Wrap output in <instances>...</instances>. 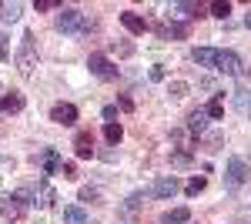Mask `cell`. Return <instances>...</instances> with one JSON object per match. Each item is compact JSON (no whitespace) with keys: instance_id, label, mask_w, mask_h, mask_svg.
I'll list each match as a JSON object with an SVG mask.
<instances>
[{"instance_id":"obj_1","label":"cell","mask_w":251,"mask_h":224,"mask_svg":"<svg viewBox=\"0 0 251 224\" xmlns=\"http://www.w3.org/2000/svg\"><path fill=\"white\" fill-rule=\"evenodd\" d=\"M91 27H94V20L74 7H64L57 14V30H64V34H87Z\"/></svg>"},{"instance_id":"obj_2","label":"cell","mask_w":251,"mask_h":224,"mask_svg":"<svg viewBox=\"0 0 251 224\" xmlns=\"http://www.w3.org/2000/svg\"><path fill=\"white\" fill-rule=\"evenodd\" d=\"M14 60H17V67L24 71V74L34 71V64H37V54H34V34H24V37H20V50L14 54Z\"/></svg>"},{"instance_id":"obj_3","label":"cell","mask_w":251,"mask_h":224,"mask_svg":"<svg viewBox=\"0 0 251 224\" xmlns=\"http://www.w3.org/2000/svg\"><path fill=\"white\" fill-rule=\"evenodd\" d=\"M248 174H251L248 164H245L241 157H231L228 168H225V184H228V187H241L245 181H248Z\"/></svg>"},{"instance_id":"obj_4","label":"cell","mask_w":251,"mask_h":224,"mask_svg":"<svg viewBox=\"0 0 251 224\" xmlns=\"http://www.w3.org/2000/svg\"><path fill=\"white\" fill-rule=\"evenodd\" d=\"M214 71H218V74H228V77L241 74V57L234 54V50H218V60H214Z\"/></svg>"},{"instance_id":"obj_5","label":"cell","mask_w":251,"mask_h":224,"mask_svg":"<svg viewBox=\"0 0 251 224\" xmlns=\"http://www.w3.org/2000/svg\"><path fill=\"white\" fill-rule=\"evenodd\" d=\"M87 67H91V74H97L100 80H114V77H117V67H114V64H111L104 54H91Z\"/></svg>"},{"instance_id":"obj_6","label":"cell","mask_w":251,"mask_h":224,"mask_svg":"<svg viewBox=\"0 0 251 224\" xmlns=\"http://www.w3.org/2000/svg\"><path fill=\"white\" fill-rule=\"evenodd\" d=\"M50 121L60 124V127H74V124H77V107H74V104H54Z\"/></svg>"},{"instance_id":"obj_7","label":"cell","mask_w":251,"mask_h":224,"mask_svg":"<svg viewBox=\"0 0 251 224\" xmlns=\"http://www.w3.org/2000/svg\"><path fill=\"white\" fill-rule=\"evenodd\" d=\"M177 187H181V184H177V177H174V174H171V177H157L154 184H151V194H154V198H174V194H177Z\"/></svg>"},{"instance_id":"obj_8","label":"cell","mask_w":251,"mask_h":224,"mask_svg":"<svg viewBox=\"0 0 251 224\" xmlns=\"http://www.w3.org/2000/svg\"><path fill=\"white\" fill-rule=\"evenodd\" d=\"M121 24L134 34V37H141V34H148V20L141 17V14H134V10H124L121 14Z\"/></svg>"},{"instance_id":"obj_9","label":"cell","mask_w":251,"mask_h":224,"mask_svg":"<svg viewBox=\"0 0 251 224\" xmlns=\"http://www.w3.org/2000/svg\"><path fill=\"white\" fill-rule=\"evenodd\" d=\"M74 154H77L80 161H87V157H94V137L87 131H80L77 137H74Z\"/></svg>"},{"instance_id":"obj_10","label":"cell","mask_w":251,"mask_h":224,"mask_svg":"<svg viewBox=\"0 0 251 224\" xmlns=\"http://www.w3.org/2000/svg\"><path fill=\"white\" fill-rule=\"evenodd\" d=\"M208 121H211V117H208V111H204V107H198V111L188 114V131H191V134H204Z\"/></svg>"},{"instance_id":"obj_11","label":"cell","mask_w":251,"mask_h":224,"mask_svg":"<svg viewBox=\"0 0 251 224\" xmlns=\"http://www.w3.org/2000/svg\"><path fill=\"white\" fill-rule=\"evenodd\" d=\"M191 60H194V64H201V67H214L218 50H214V47H194V50H191Z\"/></svg>"},{"instance_id":"obj_12","label":"cell","mask_w":251,"mask_h":224,"mask_svg":"<svg viewBox=\"0 0 251 224\" xmlns=\"http://www.w3.org/2000/svg\"><path fill=\"white\" fill-rule=\"evenodd\" d=\"M87 221H91V214H87L80 204H67L64 207V224H87Z\"/></svg>"},{"instance_id":"obj_13","label":"cell","mask_w":251,"mask_h":224,"mask_svg":"<svg viewBox=\"0 0 251 224\" xmlns=\"http://www.w3.org/2000/svg\"><path fill=\"white\" fill-rule=\"evenodd\" d=\"M0 111H3V114H17V111H24V97H20L17 91L3 94V97H0Z\"/></svg>"},{"instance_id":"obj_14","label":"cell","mask_w":251,"mask_h":224,"mask_svg":"<svg viewBox=\"0 0 251 224\" xmlns=\"http://www.w3.org/2000/svg\"><path fill=\"white\" fill-rule=\"evenodd\" d=\"M188 221H191V211L188 207H171V211L161 214V224H188Z\"/></svg>"},{"instance_id":"obj_15","label":"cell","mask_w":251,"mask_h":224,"mask_svg":"<svg viewBox=\"0 0 251 224\" xmlns=\"http://www.w3.org/2000/svg\"><path fill=\"white\" fill-rule=\"evenodd\" d=\"M198 3H171L168 7V17H198Z\"/></svg>"},{"instance_id":"obj_16","label":"cell","mask_w":251,"mask_h":224,"mask_svg":"<svg viewBox=\"0 0 251 224\" xmlns=\"http://www.w3.org/2000/svg\"><path fill=\"white\" fill-rule=\"evenodd\" d=\"M20 14H24V7H20L17 0H14V3H0V20H3V24L20 20Z\"/></svg>"},{"instance_id":"obj_17","label":"cell","mask_w":251,"mask_h":224,"mask_svg":"<svg viewBox=\"0 0 251 224\" xmlns=\"http://www.w3.org/2000/svg\"><path fill=\"white\" fill-rule=\"evenodd\" d=\"M144 198H148V194H141V191H137V194H131V198L124 201V207H121V218H131V214H137V207L144 204Z\"/></svg>"},{"instance_id":"obj_18","label":"cell","mask_w":251,"mask_h":224,"mask_svg":"<svg viewBox=\"0 0 251 224\" xmlns=\"http://www.w3.org/2000/svg\"><path fill=\"white\" fill-rule=\"evenodd\" d=\"M188 34H191V27H188V24H168V27H161V37L181 40V37H188Z\"/></svg>"},{"instance_id":"obj_19","label":"cell","mask_w":251,"mask_h":224,"mask_svg":"<svg viewBox=\"0 0 251 224\" xmlns=\"http://www.w3.org/2000/svg\"><path fill=\"white\" fill-rule=\"evenodd\" d=\"M60 168H64L60 154H57V150H47V154H44V174H57Z\"/></svg>"},{"instance_id":"obj_20","label":"cell","mask_w":251,"mask_h":224,"mask_svg":"<svg viewBox=\"0 0 251 224\" xmlns=\"http://www.w3.org/2000/svg\"><path fill=\"white\" fill-rule=\"evenodd\" d=\"M104 137H107V144H121L124 127H121V124H104Z\"/></svg>"},{"instance_id":"obj_21","label":"cell","mask_w":251,"mask_h":224,"mask_svg":"<svg viewBox=\"0 0 251 224\" xmlns=\"http://www.w3.org/2000/svg\"><path fill=\"white\" fill-rule=\"evenodd\" d=\"M228 14H231V3H228V0H214V3H211V17L228 20Z\"/></svg>"},{"instance_id":"obj_22","label":"cell","mask_w":251,"mask_h":224,"mask_svg":"<svg viewBox=\"0 0 251 224\" xmlns=\"http://www.w3.org/2000/svg\"><path fill=\"white\" fill-rule=\"evenodd\" d=\"M204 111H208V117H211V121H218V117L225 114V97H211V104H208Z\"/></svg>"},{"instance_id":"obj_23","label":"cell","mask_w":251,"mask_h":224,"mask_svg":"<svg viewBox=\"0 0 251 224\" xmlns=\"http://www.w3.org/2000/svg\"><path fill=\"white\" fill-rule=\"evenodd\" d=\"M171 164H174V168H191L194 157L188 154V150H174V154H171Z\"/></svg>"},{"instance_id":"obj_24","label":"cell","mask_w":251,"mask_h":224,"mask_svg":"<svg viewBox=\"0 0 251 224\" xmlns=\"http://www.w3.org/2000/svg\"><path fill=\"white\" fill-rule=\"evenodd\" d=\"M204 187H208V181H204V177H191V181H188V184H184V191H188V194H191V198H198V194H201V191H204Z\"/></svg>"},{"instance_id":"obj_25","label":"cell","mask_w":251,"mask_h":224,"mask_svg":"<svg viewBox=\"0 0 251 224\" xmlns=\"http://www.w3.org/2000/svg\"><path fill=\"white\" fill-rule=\"evenodd\" d=\"M234 104H238L241 111H248V107H251V104H248V91H245V87H238V91H234Z\"/></svg>"},{"instance_id":"obj_26","label":"cell","mask_w":251,"mask_h":224,"mask_svg":"<svg viewBox=\"0 0 251 224\" xmlns=\"http://www.w3.org/2000/svg\"><path fill=\"white\" fill-rule=\"evenodd\" d=\"M60 174H64L67 181H74V177H77V164H74V161H64V168H60Z\"/></svg>"},{"instance_id":"obj_27","label":"cell","mask_w":251,"mask_h":224,"mask_svg":"<svg viewBox=\"0 0 251 224\" xmlns=\"http://www.w3.org/2000/svg\"><path fill=\"white\" fill-rule=\"evenodd\" d=\"M184 94H188V84H184V80H174L171 84V97H184Z\"/></svg>"},{"instance_id":"obj_28","label":"cell","mask_w":251,"mask_h":224,"mask_svg":"<svg viewBox=\"0 0 251 224\" xmlns=\"http://www.w3.org/2000/svg\"><path fill=\"white\" fill-rule=\"evenodd\" d=\"M100 114H104V121H107V124H117V107H114V104H107Z\"/></svg>"},{"instance_id":"obj_29","label":"cell","mask_w":251,"mask_h":224,"mask_svg":"<svg viewBox=\"0 0 251 224\" xmlns=\"http://www.w3.org/2000/svg\"><path fill=\"white\" fill-rule=\"evenodd\" d=\"M34 7H37L40 14H47V10H57V0H37Z\"/></svg>"},{"instance_id":"obj_30","label":"cell","mask_w":251,"mask_h":224,"mask_svg":"<svg viewBox=\"0 0 251 224\" xmlns=\"http://www.w3.org/2000/svg\"><path fill=\"white\" fill-rule=\"evenodd\" d=\"M148 77H151V80H164V67H161V64H154V67L148 71Z\"/></svg>"},{"instance_id":"obj_31","label":"cell","mask_w":251,"mask_h":224,"mask_svg":"<svg viewBox=\"0 0 251 224\" xmlns=\"http://www.w3.org/2000/svg\"><path fill=\"white\" fill-rule=\"evenodd\" d=\"M80 201H97V191L94 187H80Z\"/></svg>"},{"instance_id":"obj_32","label":"cell","mask_w":251,"mask_h":224,"mask_svg":"<svg viewBox=\"0 0 251 224\" xmlns=\"http://www.w3.org/2000/svg\"><path fill=\"white\" fill-rule=\"evenodd\" d=\"M10 57V47H7V37H0V60H7Z\"/></svg>"},{"instance_id":"obj_33","label":"cell","mask_w":251,"mask_h":224,"mask_svg":"<svg viewBox=\"0 0 251 224\" xmlns=\"http://www.w3.org/2000/svg\"><path fill=\"white\" fill-rule=\"evenodd\" d=\"M117 104H121V111H134V100H131V97H121Z\"/></svg>"},{"instance_id":"obj_34","label":"cell","mask_w":251,"mask_h":224,"mask_svg":"<svg viewBox=\"0 0 251 224\" xmlns=\"http://www.w3.org/2000/svg\"><path fill=\"white\" fill-rule=\"evenodd\" d=\"M245 24H248V30H251V10H248V14H245Z\"/></svg>"},{"instance_id":"obj_35","label":"cell","mask_w":251,"mask_h":224,"mask_svg":"<svg viewBox=\"0 0 251 224\" xmlns=\"http://www.w3.org/2000/svg\"><path fill=\"white\" fill-rule=\"evenodd\" d=\"M245 74H248V77H251V67H248V71H245Z\"/></svg>"},{"instance_id":"obj_36","label":"cell","mask_w":251,"mask_h":224,"mask_svg":"<svg viewBox=\"0 0 251 224\" xmlns=\"http://www.w3.org/2000/svg\"><path fill=\"white\" fill-rule=\"evenodd\" d=\"M248 117H251V107H248Z\"/></svg>"}]
</instances>
